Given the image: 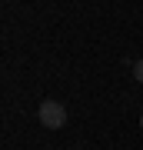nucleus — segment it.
<instances>
[{
    "mask_svg": "<svg viewBox=\"0 0 143 150\" xmlns=\"http://www.w3.org/2000/svg\"><path fill=\"white\" fill-rule=\"evenodd\" d=\"M140 130H143V113H140Z\"/></svg>",
    "mask_w": 143,
    "mask_h": 150,
    "instance_id": "obj_3",
    "label": "nucleus"
},
{
    "mask_svg": "<svg viewBox=\"0 0 143 150\" xmlns=\"http://www.w3.org/2000/svg\"><path fill=\"white\" fill-rule=\"evenodd\" d=\"M37 117L40 123L47 130H60V127H67V107L60 100H43L40 107H37Z\"/></svg>",
    "mask_w": 143,
    "mask_h": 150,
    "instance_id": "obj_1",
    "label": "nucleus"
},
{
    "mask_svg": "<svg viewBox=\"0 0 143 150\" xmlns=\"http://www.w3.org/2000/svg\"><path fill=\"white\" fill-rule=\"evenodd\" d=\"M133 77L143 83V60H137V64H133Z\"/></svg>",
    "mask_w": 143,
    "mask_h": 150,
    "instance_id": "obj_2",
    "label": "nucleus"
}]
</instances>
